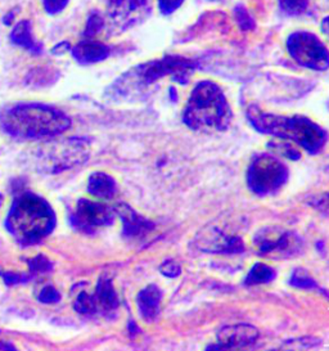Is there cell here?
Segmentation results:
<instances>
[{"instance_id":"1","label":"cell","mask_w":329,"mask_h":351,"mask_svg":"<svg viewBox=\"0 0 329 351\" xmlns=\"http://www.w3.org/2000/svg\"><path fill=\"white\" fill-rule=\"evenodd\" d=\"M70 126V117L48 104H14L0 114V128L16 139L54 136L69 130Z\"/></svg>"},{"instance_id":"2","label":"cell","mask_w":329,"mask_h":351,"mask_svg":"<svg viewBox=\"0 0 329 351\" xmlns=\"http://www.w3.org/2000/svg\"><path fill=\"white\" fill-rule=\"evenodd\" d=\"M247 117L258 133L292 141L311 155L320 152L328 139L327 132L320 125L304 116L267 114L257 106H251Z\"/></svg>"},{"instance_id":"3","label":"cell","mask_w":329,"mask_h":351,"mask_svg":"<svg viewBox=\"0 0 329 351\" xmlns=\"http://www.w3.org/2000/svg\"><path fill=\"white\" fill-rule=\"evenodd\" d=\"M5 227L20 245L30 246L51 234L56 227V214L42 197L23 192L14 198Z\"/></svg>"},{"instance_id":"4","label":"cell","mask_w":329,"mask_h":351,"mask_svg":"<svg viewBox=\"0 0 329 351\" xmlns=\"http://www.w3.org/2000/svg\"><path fill=\"white\" fill-rule=\"evenodd\" d=\"M233 111L221 88L210 80L199 82L192 90L183 112L184 124L195 132H224Z\"/></svg>"},{"instance_id":"5","label":"cell","mask_w":329,"mask_h":351,"mask_svg":"<svg viewBox=\"0 0 329 351\" xmlns=\"http://www.w3.org/2000/svg\"><path fill=\"white\" fill-rule=\"evenodd\" d=\"M198 67L195 60L176 54H166L160 60L142 63L129 73H126L120 82H117V92L125 88H144L158 82L160 79L171 76L174 82L186 85L192 73Z\"/></svg>"},{"instance_id":"6","label":"cell","mask_w":329,"mask_h":351,"mask_svg":"<svg viewBox=\"0 0 329 351\" xmlns=\"http://www.w3.org/2000/svg\"><path fill=\"white\" fill-rule=\"evenodd\" d=\"M89 152L90 142L86 138H69L47 143L40 149L38 167L47 174H60L85 164L89 158Z\"/></svg>"},{"instance_id":"7","label":"cell","mask_w":329,"mask_h":351,"mask_svg":"<svg viewBox=\"0 0 329 351\" xmlns=\"http://www.w3.org/2000/svg\"><path fill=\"white\" fill-rule=\"evenodd\" d=\"M288 169L276 156L257 155L247 170V184L257 196L277 193L288 180Z\"/></svg>"},{"instance_id":"8","label":"cell","mask_w":329,"mask_h":351,"mask_svg":"<svg viewBox=\"0 0 329 351\" xmlns=\"http://www.w3.org/2000/svg\"><path fill=\"white\" fill-rule=\"evenodd\" d=\"M252 241L257 254L271 260L295 258L304 250L302 238L280 226L260 228Z\"/></svg>"},{"instance_id":"9","label":"cell","mask_w":329,"mask_h":351,"mask_svg":"<svg viewBox=\"0 0 329 351\" xmlns=\"http://www.w3.org/2000/svg\"><path fill=\"white\" fill-rule=\"evenodd\" d=\"M286 48L293 61L305 69L313 71H326L329 69V49L314 32H291L286 40Z\"/></svg>"},{"instance_id":"10","label":"cell","mask_w":329,"mask_h":351,"mask_svg":"<svg viewBox=\"0 0 329 351\" xmlns=\"http://www.w3.org/2000/svg\"><path fill=\"white\" fill-rule=\"evenodd\" d=\"M119 306L120 301L113 289L112 280L106 277L99 279L93 295L82 292L73 304L75 310L82 315L99 314L107 318H112Z\"/></svg>"},{"instance_id":"11","label":"cell","mask_w":329,"mask_h":351,"mask_svg":"<svg viewBox=\"0 0 329 351\" xmlns=\"http://www.w3.org/2000/svg\"><path fill=\"white\" fill-rule=\"evenodd\" d=\"M72 227L82 233L93 234L97 230L108 227L114 221V210L90 199H79L72 211Z\"/></svg>"},{"instance_id":"12","label":"cell","mask_w":329,"mask_h":351,"mask_svg":"<svg viewBox=\"0 0 329 351\" xmlns=\"http://www.w3.org/2000/svg\"><path fill=\"white\" fill-rule=\"evenodd\" d=\"M152 12V0H110L107 16L111 29L123 32L143 22Z\"/></svg>"},{"instance_id":"13","label":"cell","mask_w":329,"mask_h":351,"mask_svg":"<svg viewBox=\"0 0 329 351\" xmlns=\"http://www.w3.org/2000/svg\"><path fill=\"white\" fill-rule=\"evenodd\" d=\"M199 250L210 254H239L245 251V242L239 236L228 234L217 227H206L195 238Z\"/></svg>"},{"instance_id":"14","label":"cell","mask_w":329,"mask_h":351,"mask_svg":"<svg viewBox=\"0 0 329 351\" xmlns=\"http://www.w3.org/2000/svg\"><path fill=\"white\" fill-rule=\"evenodd\" d=\"M258 339V330L251 324H233L226 326L217 332L215 345L208 346L207 349H216V350H236V349H245L254 345Z\"/></svg>"},{"instance_id":"15","label":"cell","mask_w":329,"mask_h":351,"mask_svg":"<svg viewBox=\"0 0 329 351\" xmlns=\"http://www.w3.org/2000/svg\"><path fill=\"white\" fill-rule=\"evenodd\" d=\"M114 213L119 214L123 223V236L126 238H142L145 237L148 233L154 232V224L139 215L135 210H133L129 205L120 204L114 208Z\"/></svg>"},{"instance_id":"16","label":"cell","mask_w":329,"mask_h":351,"mask_svg":"<svg viewBox=\"0 0 329 351\" xmlns=\"http://www.w3.org/2000/svg\"><path fill=\"white\" fill-rule=\"evenodd\" d=\"M72 57L80 64L102 62L111 54V47L93 39H85L71 48Z\"/></svg>"},{"instance_id":"17","label":"cell","mask_w":329,"mask_h":351,"mask_svg":"<svg viewBox=\"0 0 329 351\" xmlns=\"http://www.w3.org/2000/svg\"><path fill=\"white\" fill-rule=\"evenodd\" d=\"M162 292L156 285H149L136 296V305L142 319L145 323H154L161 313Z\"/></svg>"},{"instance_id":"18","label":"cell","mask_w":329,"mask_h":351,"mask_svg":"<svg viewBox=\"0 0 329 351\" xmlns=\"http://www.w3.org/2000/svg\"><path fill=\"white\" fill-rule=\"evenodd\" d=\"M10 42L35 56H39L44 51L42 44L35 40L32 35L31 22L27 20H22L14 26V29L10 32Z\"/></svg>"},{"instance_id":"19","label":"cell","mask_w":329,"mask_h":351,"mask_svg":"<svg viewBox=\"0 0 329 351\" xmlns=\"http://www.w3.org/2000/svg\"><path fill=\"white\" fill-rule=\"evenodd\" d=\"M88 192L102 199H112L117 193V183L106 173H93L88 182Z\"/></svg>"},{"instance_id":"20","label":"cell","mask_w":329,"mask_h":351,"mask_svg":"<svg viewBox=\"0 0 329 351\" xmlns=\"http://www.w3.org/2000/svg\"><path fill=\"white\" fill-rule=\"evenodd\" d=\"M276 277H277V273L274 269L264 263H256L249 270V273L247 274L245 285L246 286L265 285V283L274 280Z\"/></svg>"},{"instance_id":"21","label":"cell","mask_w":329,"mask_h":351,"mask_svg":"<svg viewBox=\"0 0 329 351\" xmlns=\"http://www.w3.org/2000/svg\"><path fill=\"white\" fill-rule=\"evenodd\" d=\"M291 285L296 289H315V291H320L321 293H326V291H323L319 287L315 279L313 278L304 268H296V270L293 271L292 278H291Z\"/></svg>"},{"instance_id":"22","label":"cell","mask_w":329,"mask_h":351,"mask_svg":"<svg viewBox=\"0 0 329 351\" xmlns=\"http://www.w3.org/2000/svg\"><path fill=\"white\" fill-rule=\"evenodd\" d=\"M278 3L280 11L291 17L304 14L308 7V0H278Z\"/></svg>"},{"instance_id":"23","label":"cell","mask_w":329,"mask_h":351,"mask_svg":"<svg viewBox=\"0 0 329 351\" xmlns=\"http://www.w3.org/2000/svg\"><path fill=\"white\" fill-rule=\"evenodd\" d=\"M234 19H236L238 26L241 27V30H243V32H252L256 27L254 17L249 14V12L247 11L246 7H243L242 4L236 5L234 8Z\"/></svg>"},{"instance_id":"24","label":"cell","mask_w":329,"mask_h":351,"mask_svg":"<svg viewBox=\"0 0 329 351\" xmlns=\"http://www.w3.org/2000/svg\"><path fill=\"white\" fill-rule=\"evenodd\" d=\"M269 148L279 156H283V157H287L289 160H298L301 157V154L298 151L296 147H293L292 143H288V142H282V143H278V142H270L269 143Z\"/></svg>"},{"instance_id":"25","label":"cell","mask_w":329,"mask_h":351,"mask_svg":"<svg viewBox=\"0 0 329 351\" xmlns=\"http://www.w3.org/2000/svg\"><path fill=\"white\" fill-rule=\"evenodd\" d=\"M103 27H104V20H103L102 16L98 12H93L86 21L84 36L86 39H93L95 35H98L99 32H102Z\"/></svg>"},{"instance_id":"26","label":"cell","mask_w":329,"mask_h":351,"mask_svg":"<svg viewBox=\"0 0 329 351\" xmlns=\"http://www.w3.org/2000/svg\"><path fill=\"white\" fill-rule=\"evenodd\" d=\"M27 265L30 268L31 276L40 274V273H48L53 269L51 260L45 258L44 255H38V256L31 258L27 261Z\"/></svg>"},{"instance_id":"27","label":"cell","mask_w":329,"mask_h":351,"mask_svg":"<svg viewBox=\"0 0 329 351\" xmlns=\"http://www.w3.org/2000/svg\"><path fill=\"white\" fill-rule=\"evenodd\" d=\"M185 0H157L158 10L162 16H171L178 11Z\"/></svg>"},{"instance_id":"28","label":"cell","mask_w":329,"mask_h":351,"mask_svg":"<svg viewBox=\"0 0 329 351\" xmlns=\"http://www.w3.org/2000/svg\"><path fill=\"white\" fill-rule=\"evenodd\" d=\"M44 10L51 16H56L58 13L64 11L66 7L69 5L70 0H41Z\"/></svg>"},{"instance_id":"29","label":"cell","mask_w":329,"mask_h":351,"mask_svg":"<svg viewBox=\"0 0 329 351\" xmlns=\"http://www.w3.org/2000/svg\"><path fill=\"white\" fill-rule=\"evenodd\" d=\"M160 271L164 274V277L176 278L182 274V268L179 264L175 263L174 260H166L164 264L160 267Z\"/></svg>"},{"instance_id":"30","label":"cell","mask_w":329,"mask_h":351,"mask_svg":"<svg viewBox=\"0 0 329 351\" xmlns=\"http://www.w3.org/2000/svg\"><path fill=\"white\" fill-rule=\"evenodd\" d=\"M60 300H61L60 292L51 286L44 287L39 295V301L44 304H54V302H58Z\"/></svg>"},{"instance_id":"31","label":"cell","mask_w":329,"mask_h":351,"mask_svg":"<svg viewBox=\"0 0 329 351\" xmlns=\"http://www.w3.org/2000/svg\"><path fill=\"white\" fill-rule=\"evenodd\" d=\"M0 276L4 279L7 286H14V285H20V283H26L30 280L31 274H16V273H0Z\"/></svg>"},{"instance_id":"32","label":"cell","mask_w":329,"mask_h":351,"mask_svg":"<svg viewBox=\"0 0 329 351\" xmlns=\"http://www.w3.org/2000/svg\"><path fill=\"white\" fill-rule=\"evenodd\" d=\"M311 205L319 210L320 213L329 214V193H326L323 196L314 197Z\"/></svg>"},{"instance_id":"33","label":"cell","mask_w":329,"mask_h":351,"mask_svg":"<svg viewBox=\"0 0 329 351\" xmlns=\"http://www.w3.org/2000/svg\"><path fill=\"white\" fill-rule=\"evenodd\" d=\"M67 51H71V45H70V43L69 42L60 43V44H57V45L51 49V52L54 53L56 56L63 54V53L67 52Z\"/></svg>"},{"instance_id":"34","label":"cell","mask_w":329,"mask_h":351,"mask_svg":"<svg viewBox=\"0 0 329 351\" xmlns=\"http://www.w3.org/2000/svg\"><path fill=\"white\" fill-rule=\"evenodd\" d=\"M320 30H321V32H323L326 36H328L329 38V16L323 19V21H321V26H320Z\"/></svg>"},{"instance_id":"35","label":"cell","mask_w":329,"mask_h":351,"mask_svg":"<svg viewBox=\"0 0 329 351\" xmlns=\"http://www.w3.org/2000/svg\"><path fill=\"white\" fill-rule=\"evenodd\" d=\"M0 349L1 350H16V348L10 343H4V342H0Z\"/></svg>"},{"instance_id":"36","label":"cell","mask_w":329,"mask_h":351,"mask_svg":"<svg viewBox=\"0 0 329 351\" xmlns=\"http://www.w3.org/2000/svg\"><path fill=\"white\" fill-rule=\"evenodd\" d=\"M1 204H3V196L0 195V205H1Z\"/></svg>"},{"instance_id":"37","label":"cell","mask_w":329,"mask_h":351,"mask_svg":"<svg viewBox=\"0 0 329 351\" xmlns=\"http://www.w3.org/2000/svg\"><path fill=\"white\" fill-rule=\"evenodd\" d=\"M210 1H221V0H210Z\"/></svg>"}]
</instances>
